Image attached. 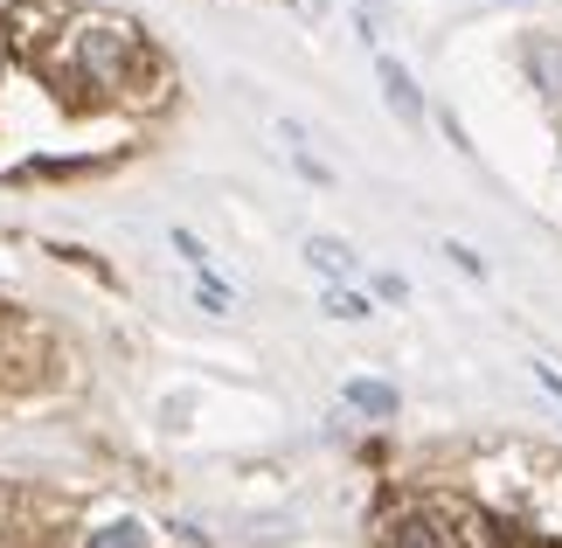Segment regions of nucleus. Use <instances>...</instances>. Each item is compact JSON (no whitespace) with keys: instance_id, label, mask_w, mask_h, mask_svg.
<instances>
[{"instance_id":"obj_4","label":"nucleus","mask_w":562,"mask_h":548,"mask_svg":"<svg viewBox=\"0 0 562 548\" xmlns=\"http://www.w3.org/2000/svg\"><path fill=\"white\" fill-rule=\"evenodd\" d=\"M340 396H348V410H361V416H396V389L375 382V376H355Z\"/></svg>"},{"instance_id":"obj_3","label":"nucleus","mask_w":562,"mask_h":548,"mask_svg":"<svg viewBox=\"0 0 562 548\" xmlns=\"http://www.w3.org/2000/svg\"><path fill=\"white\" fill-rule=\"evenodd\" d=\"M521 63H528V77L542 83L549 98H562V42H555V35H528V49H521Z\"/></svg>"},{"instance_id":"obj_6","label":"nucleus","mask_w":562,"mask_h":548,"mask_svg":"<svg viewBox=\"0 0 562 548\" xmlns=\"http://www.w3.org/2000/svg\"><path fill=\"white\" fill-rule=\"evenodd\" d=\"M306 257H313V265L327 271V278H348V271H355V250H348V244H334V236H313Z\"/></svg>"},{"instance_id":"obj_8","label":"nucleus","mask_w":562,"mask_h":548,"mask_svg":"<svg viewBox=\"0 0 562 548\" xmlns=\"http://www.w3.org/2000/svg\"><path fill=\"white\" fill-rule=\"evenodd\" d=\"M194 299H202V313H229V292H223L209 271H202V284H194Z\"/></svg>"},{"instance_id":"obj_2","label":"nucleus","mask_w":562,"mask_h":548,"mask_svg":"<svg viewBox=\"0 0 562 548\" xmlns=\"http://www.w3.org/2000/svg\"><path fill=\"white\" fill-rule=\"evenodd\" d=\"M382 98H389V112L403 125H424V98H417V83H409V70L396 56H382Z\"/></svg>"},{"instance_id":"obj_9","label":"nucleus","mask_w":562,"mask_h":548,"mask_svg":"<svg viewBox=\"0 0 562 548\" xmlns=\"http://www.w3.org/2000/svg\"><path fill=\"white\" fill-rule=\"evenodd\" d=\"M175 250L188 257V265H194V271H209V250H202V244H194V236H188V230H175Z\"/></svg>"},{"instance_id":"obj_10","label":"nucleus","mask_w":562,"mask_h":548,"mask_svg":"<svg viewBox=\"0 0 562 548\" xmlns=\"http://www.w3.org/2000/svg\"><path fill=\"white\" fill-rule=\"evenodd\" d=\"M535 376H542V382L555 389V396H562V376H555V368H549V361H535Z\"/></svg>"},{"instance_id":"obj_1","label":"nucleus","mask_w":562,"mask_h":548,"mask_svg":"<svg viewBox=\"0 0 562 548\" xmlns=\"http://www.w3.org/2000/svg\"><path fill=\"white\" fill-rule=\"evenodd\" d=\"M139 63H154V56H146V42H139L133 21L91 14V21H77V29H70V77H77V83L119 91V83L133 77Z\"/></svg>"},{"instance_id":"obj_7","label":"nucleus","mask_w":562,"mask_h":548,"mask_svg":"<svg viewBox=\"0 0 562 548\" xmlns=\"http://www.w3.org/2000/svg\"><path fill=\"white\" fill-rule=\"evenodd\" d=\"M327 313H334V320H369V299L348 292V284H334V292H327Z\"/></svg>"},{"instance_id":"obj_5","label":"nucleus","mask_w":562,"mask_h":548,"mask_svg":"<svg viewBox=\"0 0 562 548\" xmlns=\"http://www.w3.org/2000/svg\"><path fill=\"white\" fill-rule=\"evenodd\" d=\"M83 548H146V528L139 521H104V528L83 535Z\"/></svg>"}]
</instances>
